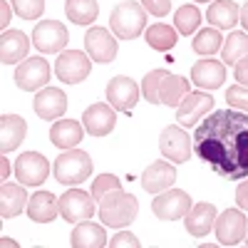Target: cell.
Returning <instances> with one entry per match:
<instances>
[{
  "instance_id": "cell-1",
  "label": "cell",
  "mask_w": 248,
  "mask_h": 248,
  "mask_svg": "<svg viewBox=\"0 0 248 248\" xmlns=\"http://www.w3.org/2000/svg\"><path fill=\"white\" fill-rule=\"evenodd\" d=\"M194 152L221 179L248 176V112L216 109L194 132Z\"/></svg>"
},
{
  "instance_id": "cell-2",
  "label": "cell",
  "mask_w": 248,
  "mask_h": 248,
  "mask_svg": "<svg viewBox=\"0 0 248 248\" xmlns=\"http://www.w3.org/2000/svg\"><path fill=\"white\" fill-rule=\"evenodd\" d=\"M137 214H139L137 196L122 191V189H114L99 199V218L109 229H124V226H129L137 218Z\"/></svg>"
},
{
  "instance_id": "cell-3",
  "label": "cell",
  "mask_w": 248,
  "mask_h": 248,
  "mask_svg": "<svg viewBox=\"0 0 248 248\" xmlns=\"http://www.w3.org/2000/svg\"><path fill=\"white\" fill-rule=\"evenodd\" d=\"M109 28L117 40H134L147 28V10L137 0H122L109 15Z\"/></svg>"
},
{
  "instance_id": "cell-4",
  "label": "cell",
  "mask_w": 248,
  "mask_h": 248,
  "mask_svg": "<svg viewBox=\"0 0 248 248\" xmlns=\"http://www.w3.org/2000/svg\"><path fill=\"white\" fill-rule=\"evenodd\" d=\"M52 171H55V179L65 186L82 184L85 179L92 176V159L82 149H67L65 154H60L55 159Z\"/></svg>"
},
{
  "instance_id": "cell-5",
  "label": "cell",
  "mask_w": 248,
  "mask_h": 248,
  "mask_svg": "<svg viewBox=\"0 0 248 248\" xmlns=\"http://www.w3.org/2000/svg\"><path fill=\"white\" fill-rule=\"evenodd\" d=\"M92 57L77 50H62L57 62H55V75L57 79H62L65 85H79L82 79H87L90 70H92Z\"/></svg>"
},
{
  "instance_id": "cell-6",
  "label": "cell",
  "mask_w": 248,
  "mask_h": 248,
  "mask_svg": "<svg viewBox=\"0 0 248 248\" xmlns=\"http://www.w3.org/2000/svg\"><path fill=\"white\" fill-rule=\"evenodd\" d=\"M191 196L181 191V189H167L156 194V199L152 201V211L156 218L161 221H176V218H184L191 209Z\"/></svg>"
},
{
  "instance_id": "cell-7",
  "label": "cell",
  "mask_w": 248,
  "mask_h": 248,
  "mask_svg": "<svg viewBox=\"0 0 248 248\" xmlns=\"http://www.w3.org/2000/svg\"><path fill=\"white\" fill-rule=\"evenodd\" d=\"M94 196L82 191V189H70L60 196V216L70 221V223H79L94 216Z\"/></svg>"
},
{
  "instance_id": "cell-8",
  "label": "cell",
  "mask_w": 248,
  "mask_h": 248,
  "mask_svg": "<svg viewBox=\"0 0 248 248\" xmlns=\"http://www.w3.org/2000/svg\"><path fill=\"white\" fill-rule=\"evenodd\" d=\"M50 82V65L43 57H30L23 60L15 70V85L25 92H35V90H45V85Z\"/></svg>"
},
{
  "instance_id": "cell-9",
  "label": "cell",
  "mask_w": 248,
  "mask_h": 248,
  "mask_svg": "<svg viewBox=\"0 0 248 248\" xmlns=\"http://www.w3.org/2000/svg\"><path fill=\"white\" fill-rule=\"evenodd\" d=\"M50 176V164L43 154L25 152L15 159V179L25 186H40Z\"/></svg>"
},
{
  "instance_id": "cell-10",
  "label": "cell",
  "mask_w": 248,
  "mask_h": 248,
  "mask_svg": "<svg viewBox=\"0 0 248 248\" xmlns=\"http://www.w3.org/2000/svg\"><path fill=\"white\" fill-rule=\"evenodd\" d=\"M67 28L57 20H43L32 30V43L40 52H62L67 45Z\"/></svg>"
},
{
  "instance_id": "cell-11",
  "label": "cell",
  "mask_w": 248,
  "mask_h": 248,
  "mask_svg": "<svg viewBox=\"0 0 248 248\" xmlns=\"http://www.w3.org/2000/svg\"><path fill=\"white\" fill-rule=\"evenodd\" d=\"M159 149H161V154L167 156L169 161L184 164V161L191 159V139H189V134L184 132V127L171 124V127H167V129L161 132Z\"/></svg>"
},
{
  "instance_id": "cell-12",
  "label": "cell",
  "mask_w": 248,
  "mask_h": 248,
  "mask_svg": "<svg viewBox=\"0 0 248 248\" xmlns=\"http://www.w3.org/2000/svg\"><path fill=\"white\" fill-rule=\"evenodd\" d=\"M246 233H248V223L238 209H226L216 218V238L221 246H238L246 241Z\"/></svg>"
},
{
  "instance_id": "cell-13",
  "label": "cell",
  "mask_w": 248,
  "mask_h": 248,
  "mask_svg": "<svg viewBox=\"0 0 248 248\" xmlns=\"http://www.w3.org/2000/svg\"><path fill=\"white\" fill-rule=\"evenodd\" d=\"M117 35H112L107 28H90L87 30V35H85V47H87V55L94 60V62H99V65H107V62H112L114 57H117V50H119V45H117V40H114Z\"/></svg>"
},
{
  "instance_id": "cell-14",
  "label": "cell",
  "mask_w": 248,
  "mask_h": 248,
  "mask_svg": "<svg viewBox=\"0 0 248 248\" xmlns=\"http://www.w3.org/2000/svg\"><path fill=\"white\" fill-rule=\"evenodd\" d=\"M117 109L109 105V102H97V105H90L82 114V124H85V132L92 137H107L114 124H117Z\"/></svg>"
},
{
  "instance_id": "cell-15",
  "label": "cell",
  "mask_w": 248,
  "mask_h": 248,
  "mask_svg": "<svg viewBox=\"0 0 248 248\" xmlns=\"http://www.w3.org/2000/svg\"><path fill=\"white\" fill-rule=\"evenodd\" d=\"M107 102L117 109V112H132L139 102V87L137 82L129 77H112L107 85Z\"/></svg>"
},
{
  "instance_id": "cell-16",
  "label": "cell",
  "mask_w": 248,
  "mask_h": 248,
  "mask_svg": "<svg viewBox=\"0 0 248 248\" xmlns=\"http://www.w3.org/2000/svg\"><path fill=\"white\" fill-rule=\"evenodd\" d=\"M214 109V97L206 94V92H189L181 105L176 107V122L181 127H194V124Z\"/></svg>"
},
{
  "instance_id": "cell-17",
  "label": "cell",
  "mask_w": 248,
  "mask_h": 248,
  "mask_svg": "<svg viewBox=\"0 0 248 248\" xmlns=\"http://www.w3.org/2000/svg\"><path fill=\"white\" fill-rule=\"evenodd\" d=\"M174 181H176L174 161H154L141 174V186H144V191H149V194H161V191L171 189Z\"/></svg>"
},
{
  "instance_id": "cell-18",
  "label": "cell",
  "mask_w": 248,
  "mask_h": 248,
  "mask_svg": "<svg viewBox=\"0 0 248 248\" xmlns=\"http://www.w3.org/2000/svg\"><path fill=\"white\" fill-rule=\"evenodd\" d=\"M32 109L40 119H60L67 109V97L62 90H55V87H45L35 94V102H32Z\"/></svg>"
},
{
  "instance_id": "cell-19",
  "label": "cell",
  "mask_w": 248,
  "mask_h": 248,
  "mask_svg": "<svg viewBox=\"0 0 248 248\" xmlns=\"http://www.w3.org/2000/svg\"><path fill=\"white\" fill-rule=\"evenodd\" d=\"M184 223H186V231L194 238H203L216 223V206L209 203V201L194 203L189 209V214L184 216Z\"/></svg>"
},
{
  "instance_id": "cell-20",
  "label": "cell",
  "mask_w": 248,
  "mask_h": 248,
  "mask_svg": "<svg viewBox=\"0 0 248 248\" xmlns=\"http://www.w3.org/2000/svg\"><path fill=\"white\" fill-rule=\"evenodd\" d=\"M191 79L201 90H218L226 79V67L218 60H199L191 67Z\"/></svg>"
},
{
  "instance_id": "cell-21",
  "label": "cell",
  "mask_w": 248,
  "mask_h": 248,
  "mask_svg": "<svg viewBox=\"0 0 248 248\" xmlns=\"http://www.w3.org/2000/svg\"><path fill=\"white\" fill-rule=\"evenodd\" d=\"M30 50V40L23 30H5L0 35V57L5 65H15L28 57Z\"/></svg>"
},
{
  "instance_id": "cell-22",
  "label": "cell",
  "mask_w": 248,
  "mask_h": 248,
  "mask_svg": "<svg viewBox=\"0 0 248 248\" xmlns=\"http://www.w3.org/2000/svg\"><path fill=\"white\" fill-rule=\"evenodd\" d=\"M28 201H30V196L25 191V184L3 181V189H0V216H3V221L15 218L20 211L25 209Z\"/></svg>"
},
{
  "instance_id": "cell-23",
  "label": "cell",
  "mask_w": 248,
  "mask_h": 248,
  "mask_svg": "<svg viewBox=\"0 0 248 248\" xmlns=\"http://www.w3.org/2000/svg\"><path fill=\"white\" fill-rule=\"evenodd\" d=\"M70 246H75V248H105V246H109L105 226L92 223V221H79L70 236Z\"/></svg>"
},
{
  "instance_id": "cell-24",
  "label": "cell",
  "mask_w": 248,
  "mask_h": 248,
  "mask_svg": "<svg viewBox=\"0 0 248 248\" xmlns=\"http://www.w3.org/2000/svg\"><path fill=\"white\" fill-rule=\"evenodd\" d=\"M82 137H85V124H79L77 119H60L50 129V141L60 149H75Z\"/></svg>"
},
{
  "instance_id": "cell-25",
  "label": "cell",
  "mask_w": 248,
  "mask_h": 248,
  "mask_svg": "<svg viewBox=\"0 0 248 248\" xmlns=\"http://www.w3.org/2000/svg\"><path fill=\"white\" fill-rule=\"evenodd\" d=\"M25 132H28V124H25L23 117H17V114H3L0 117V137H3L0 149H3V154L15 152L20 144H23Z\"/></svg>"
},
{
  "instance_id": "cell-26",
  "label": "cell",
  "mask_w": 248,
  "mask_h": 248,
  "mask_svg": "<svg viewBox=\"0 0 248 248\" xmlns=\"http://www.w3.org/2000/svg\"><path fill=\"white\" fill-rule=\"evenodd\" d=\"M206 17H209L211 28L233 30L236 23H241V8L233 0H214L209 5V10H206Z\"/></svg>"
},
{
  "instance_id": "cell-27",
  "label": "cell",
  "mask_w": 248,
  "mask_h": 248,
  "mask_svg": "<svg viewBox=\"0 0 248 248\" xmlns=\"http://www.w3.org/2000/svg\"><path fill=\"white\" fill-rule=\"evenodd\" d=\"M60 214V199H55V194L50 191H37L35 196H30L28 201V216L35 223H50L55 221Z\"/></svg>"
},
{
  "instance_id": "cell-28",
  "label": "cell",
  "mask_w": 248,
  "mask_h": 248,
  "mask_svg": "<svg viewBox=\"0 0 248 248\" xmlns=\"http://www.w3.org/2000/svg\"><path fill=\"white\" fill-rule=\"evenodd\" d=\"M191 92L189 87V79H184L179 75H167L161 82V105H167V107H179L181 105V99Z\"/></svg>"
},
{
  "instance_id": "cell-29",
  "label": "cell",
  "mask_w": 248,
  "mask_h": 248,
  "mask_svg": "<svg viewBox=\"0 0 248 248\" xmlns=\"http://www.w3.org/2000/svg\"><path fill=\"white\" fill-rule=\"evenodd\" d=\"M65 15L75 25H90L99 15V5H97V0H67Z\"/></svg>"
},
{
  "instance_id": "cell-30",
  "label": "cell",
  "mask_w": 248,
  "mask_h": 248,
  "mask_svg": "<svg viewBox=\"0 0 248 248\" xmlns=\"http://www.w3.org/2000/svg\"><path fill=\"white\" fill-rule=\"evenodd\" d=\"M179 30H174L171 25H167V23H156V25H152L149 30H147V45L152 47V50H156V52H167V50H171L174 45H176V40H179V35H176Z\"/></svg>"
},
{
  "instance_id": "cell-31",
  "label": "cell",
  "mask_w": 248,
  "mask_h": 248,
  "mask_svg": "<svg viewBox=\"0 0 248 248\" xmlns=\"http://www.w3.org/2000/svg\"><path fill=\"white\" fill-rule=\"evenodd\" d=\"M248 57V32H231L229 37L223 40V47H221V60L226 65H236L238 60Z\"/></svg>"
},
{
  "instance_id": "cell-32",
  "label": "cell",
  "mask_w": 248,
  "mask_h": 248,
  "mask_svg": "<svg viewBox=\"0 0 248 248\" xmlns=\"http://www.w3.org/2000/svg\"><path fill=\"white\" fill-rule=\"evenodd\" d=\"M191 47L196 55H214L223 47V37L218 32V28H203L196 32V37L191 40Z\"/></svg>"
},
{
  "instance_id": "cell-33",
  "label": "cell",
  "mask_w": 248,
  "mask_h": 248,
  "mask_svg": "<svg viewBox=\"0 0 248 248\" xmlns=\"http://www.w3.org/2000/svg\"><path fill=\"white\" fill-rule=\"evenodd\" d=\"M174 25L179 30V35H194L201 25V13L194 5H181L174 13Z\"/></svg>"
},
{
  "instance_id": "cell-34",
  "label": "cell",
  "mask_w": 248,
  "mask_h": 248,
  "mask_svg": "<svg viewBox=\"0 0 248 248\" xmlns=\"http://www.w3.org/2000/svg\"><path fill=\"white\" fill-rule=\"evenodd\" d=\"M167 75H169L167 70H152V72H147V77H144L141 94L149 105H161V82H164Z\"/></svg>"
},
{
  "instance_id": "cell-35",
  "label": "cell",
  "mask_w": 248,
  "mask_h": 248,
  "mask_svg": "<svg viewBox=\"0 0 248 248\" xmlns=\"http://www.w3.org/2000/svg\"><path fill=\"white\" fill-rule=\"evenodd\" d=\"M10 5L17 17L23 20H37L45 10V0H10Z\"/></svg>"
},
{
  "instance_id": "cell-36",
  "label": "cell",
  "mask_w": 248,
  "mask_h": 248,
  "mask_svg": "<svg viewBox=\"0 0 248 248\" xmlns=\"http://www.w3.org/2000/svg\"><path fill=\"white\" fill-rule=\"evenodd\" d=\"M114 189H122V181L114 176V174H99L94 181H92V196L99 201L105 194H109V191H114Z\"/></svg>"
},
{
  "instance_id": "cell-37",
  "label": "cell",
  "mask_w": 248,
  "mask_h": 248,
  "mask_svg": "<svg viewBox=\"0 0 248 248\" xmlns=\"http://www.w3.org/2000/svg\"><path fill=\"white\" fill-rule=\"evenodd\" d=\"M226 102L231 105V109L248 112V87L246 85H233L226 90Z\"/></svg>"
},
{
  "instance_id": "cell-38",
  "label": "cell",
  "mask_w": 248,
  "mask_h": 248,
  "mask_svg": "<svg viewBox=\"0 0 248 248\" xmlns=\"http://www.w3.org/2000/svg\"><path fill=\"white\" fill-rule=\"evenodd\" d=\"M139 3L154 17H164V15H169V10H171V0H139Z\"/></svg>"
},
{
  "instance_id": "cell-39",
  "label": "cell",
  "mask_w": 248,
  "mask_h": 248,
  "mask_svg": "<svg viewBox=\"0 0 248 248\" xmlns=\"http://www.w3.org/2000/svg\"><path fill=\"white\" fill-rule=\"evenodd\" d=\"M109 246H112V248H124V246H127V248H139L141 243H139V238H137L134 233L122 231V233H117V236L109 241Z\"/></svg>"
},
{
  "instance_id": "cell-40",
  "label": "cell",
  "mask_w": 248,
  "mask_h": 248,
  "mask_svg": "<svg viewBox=\"0 0 248 248\" xmlns=\"http://www.w3.org/2000/svg\"><path fill=\"white\" fill-rule=\"evenodd\" d=\"M236 203L243 211H248V176L238 184V189H236Z\"/></svg>"
},
{
  "instance_id": "cell-41",
  "label": "cell",
  "mask_w": 248,
  "mask_h": 248,
  "mask_svg": "<svg viewBox=\"0 0 248 248\" xmlns=\"http://www.w3.org/2000/svg\"><path fill=\"white\" fill-rule=\"evenodd\" d=\"M236 79H238V85H246L248 87V57H243V60L236 62Z\"/></svg>"
},
{
  "instance_id": "cell-42",
  "label": "cell",
  "mask_w": 248,
  "mask_h": 248,
  "mask_svg": "<svg viewBox=\"0 0 248 248\" xmlns=\"http://www.w3.org/2000/svg\"><path fill=\"white\" fill-rule=\"evenodd\" d=\"M0 25L3 28H8V23H10V15H13V5H10V0H3V3H0Z\"/></svg>"
},
{
  "instance_id": "cell-43",
  "label": "cell",
  "mask_w": 248,
  "mask_h": 248,
  "mask_svg": "<svg viewBox=\"0 0 248 248\" xmlns=\"http://www.w3.org/2000/svg\"><path fill=\"white\" fill-rule=\"evenodd\" d=\"M0 174H3V181L10 176V161L3 156V159H0Z\"/></svg>"
},
{
  "instance_id": "cell-44",
  "label": "cell",
  "mask_w": 248,
  "mask_h": 248,
  "mask_svg": "<svg viewBox=\"0 0 248 248\" xmlns=\"http://www.w3.org/2000/svg\"><path fill=\"white\" fill-rule=\"evenodd\" d=\"M241 25H243V30L248 32V0H246L243 8H241Z\"/></svg>"
},
{
  "instance_id": "cell-45",
  "label": "cell",
  "mask_w": 248,
  "mask_h": 248,
  "mask_svg": "<svg viewBox=\"0 0 248 248\" xmlns=\"http://www.w3.org/2000/svg\"><path fill=\"white\" fill-rule=\"evenodd\" d=\"M3 246H17V243H15V241H10L8 236H3Z\"/></svg>"
},
{
  "instance_id": "cell-46",
  "label": "cell",
  "mask_w": 248,
  "mask_h": 248,
  "mask_svg": "<svg viewBox=\"0 0 248 248\" xmlns=\"http://www.w3.org/2000/svg\"><path fill=\"white\" fill-rule=\"evenodd\" d=\"M196 3H211V0H196Z\"/></svg>"
},
{
  "instance_id": "cell-47",
  "label": "cell",
  "mask_w": 248,
  "mask_h": 248,
  "mask_svg": "<svg viewBox=\"0 0 248 248\" xmlns=\"http://www.w3.org/2000/svg\"><path fill=\"white\" fill-rule=\"evenodd\" d=\"M246 246H248V233H246Z\"/></svg>"
}]
</instances>
